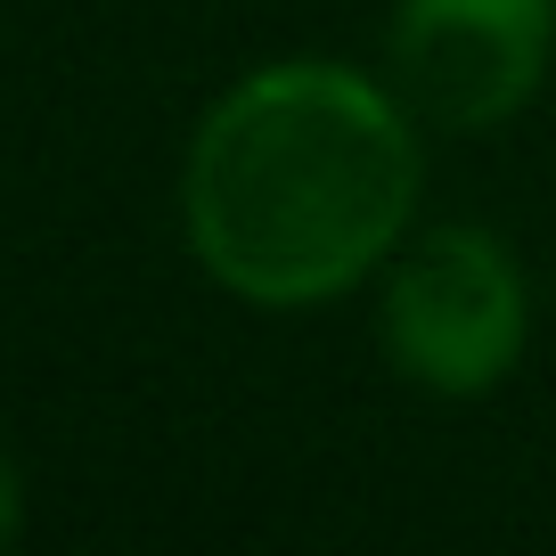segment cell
<instances>
[{"mask_svg":"<svg viewBox=\"0 0 556 556\" xmlns=\"http://www.w3.org/2000/svg\"><path fill=\"white\" fill-rule=\"evenodd\" d=\"M384 352L426 393H483L523 352V270L491 229H426L384 278Z\"/></svg>","mask_w":556,"mask_h":556,"instance_id":"cell-2","label":"cell"},{"mask_svg":"<svg viewBox=\"0 0 556 556\" xmlns=\"http://www.w3.org/2000/svg\"><path fill=\"white\" fill-rule=\"evenodd\" d=\"M556 0H401L393 83L442 131L507 123L548 74Z\"/></svg>","mask_w":556,"mask_h":556,"instance_id":"cell-3","label":"cell"},{"mask_svg":"<svg viewBox=\"0 0 556 556\" xmlns=\"http://www.w3.org/2000/svg\"><path fill=\"white\" fill-rule=\"evenodd\" d=\"M17 532H25V491H17V467L0 458V548H9Z\"/></svg>","mask_w":556,"mask_h":556,"instance_id":"cell-4","label":"cell"},{"mask_svg":"<svg viewBox=\"0 0 556 556\" xmlns=\"http://www.w3.org/2000/svg\"><path fill=\"white\" fill-rule=\"evenodd\" d=\"M189 245L229 295L295 312L361 287L417 205L409 115L352 66H262L189 148Z\"/></svg>","mask_w":556,"mask_h":556,"instance_id":"cell-1","label":"cell"}]
</instances>
